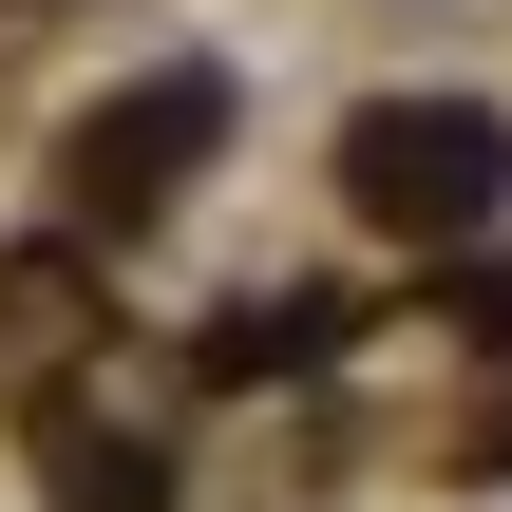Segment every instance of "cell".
<instances>
[{"label": "cell", "instance_id": "2", "mask_svg": "<svg viewBox=\"0 0 512 512\" xmlns=\"http://www.w3.org/2000/svg\"><path fill=\"white\" fill-rule=\"evenodd\" d=\"M209 133H228V95H209V76H152V95H114V114H95V133L57 152L76 228H133V209H152V190H171V171H190Z\"/></svg>", "mask_w": 512, "mask_h": 512}, {"label": "cell", "instance_id": "1", "mask_svg": "<svg viewBox=\"0 0 512 512\" xmlns=\"http://www.w3.org/2000/svg\"><path fill=\"white\" fill-rule=\"evenodd\" d=\"M494 171H512V133L475 114V95H380V114L342 133V190H361L380 228H418V247H437V228H475V209H494Z\"/></svg>", "mask_w": 512, "mask_h": 512}, {"label": "cell", "instance_id": "4", "mask_svg": "<svg viewBox=\"0 0 512 512\" xmlns=\"http://www.w3.org/2000/svg\"><path fill=\"white\" fill-rule=\"evenodd\" d=\"M76 512H171V475L152 456H76Z\"/></svg>", "mask_w": 512, "mask_h": 512}, {"label": "cell", "instance_id": "3", "mask_svg": "<svg viewBox=\"0 0 512 512\" xmlns=\"http://www.w3.org/2000/svg\"><path fill=\"white\" fill-rule=\"evenodd\" d=\"M323 342H342V304H247L209 342V380H266V361H323Z\"/></svg>", "mask_w": 512, "mask_h": 512}]
</instances>
